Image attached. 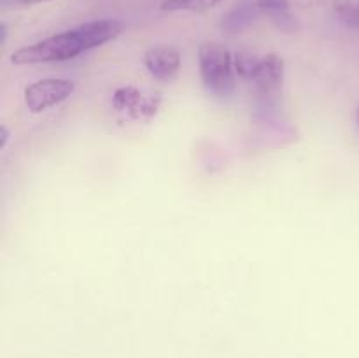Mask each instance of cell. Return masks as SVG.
I'll use <instances>...</instances> for the list:
<instances>
[{"mask_svg": "<svg viewBox=\"0 0 359 358\" xmlns=\"http://www.w3.org/2000/svg\"><path fill=\"white\" fill-rule=\"evenodd\" d=\"M144 65L147 72L158 81H172L181 69V53L168 44H156L144 53Z\"/></svg>", "mask_w": 359, "mask_h": 358, "instance_id": "4", "label": "cell"}, {"mask_svg": "<svg viewBox=\"0 0 359 358\" xmlns=\"http://www.w3.org/2000/svg\"><path fill=\"white\" fill-rule=\"evenodd\" d=\"M262 14H272L279 13V11H290L291 2L290 0H256Z\"/></svg>", "mask_w": 359, "mask_h": 358, "instance_id": "11", "label": "cell"}, {"mask_svg": "<svg viewBox=\"0 0 359 358\" xmlns=\"http://www.w3.org/2000/svg\"><path fill=\"white\" fill-rule=\"evenodd\" d=\"M284 70H286V67H284L283 56L276 55V53L263 55L259 56L258 69L252 77V83L262 93H272L283 86Z\"/></svg>", "mask_w": 359, "mask_h": 358, "instance_id": "5", "label": "cell"}, {"mask_svg": "<svg viewBox=\"0 0 359 358\" xmlns=\"http://www.w3.org/2000/svg\"><path fill=\"white\" fill-rule=\"evenodd\" d=\"M259 11L256 0H241L235 4L230 11L221 18V30L228 35H237L241 32L248 30L252 23L259 18Z\"/></svg>", "mask_w": 359, "mask_h": 358, "instance_id": "6", "label": "cell"}, {"mask_svg": "<svg viewBox=\"0 0 359 358\" xmlns=\"http://www.w3.org/2000/svg\"><path fill=\"white\" fill-rule=\"evenodd\" d=\"M35 0H0V6L6 9V7H16L21 6V4H34Z\"/></svg>", "mask_w": 359, "mask_h": 358, "instance_id": "12", "label": "cell"}, {"mask_svg": "<svg viewBox=\"0 0 359 358\" xmlns=\"http://www.w3.org/2000/svg\"><path fill=\"white\" fill-rule=\"evenodd\" d=\"M356 119H358V125H359V107H358V111H356Z\"/></svg>", "mask_w": 359, "mask_h": 358, "instance_id": "14", "label": "cell"}, {"mask_svg": "<svg viewBox=\"0 0 359 358\" xmlns=\"http://www.w3.org/2000/svg\"><path fill=\"white\" fill-rule=\"evenodd\" d=\"M88 51L86 41L81 34L79 27L72 30L60 32L48 39L35 42V44L23 46L16 49L11 56L16 65H32V63H53L65 62V60L76 58L81 53Z\"/></svg>", "mask_w": 359, "mask_h": 358, "instance_id": "1", "label": "cell"}, {"mask_svg": "<svg viewBox=\"0 0 359 358\" xmlns=\"http://www.w3.org/2000/svg\"><path fill=\"white\" fill-rule=\"evenodd\" d=\"M259 56L252 51H245V49H241L233 55V67L235 74H237L241 79L249 81L252 83V77H255L256 69H258Z\"/></svg>", "mask_w": 359, "mask_h": 358, "instance_id": "8", "label": "cell"}, {"mask_svg": "<svg viewBox=\"0 0 359 358\" xmlns=\"http://www.w3.org/2000/svg\"><path fill=\"white\" fill-rule=\"evenodd\" d=\"M270 21H272L273 27L280 32H286V34H291V32H297L300 23H298L297 18L290 13V11H279V13L269 14Z\"/></svg>", "mask_w": 359, "mask_h": 358, "instance_id": "10", "label": "cell"}, {"mask_svg": "<svg viewBox=\"0 0 359 358\" xmlns=\"http://www.w3.org/2000/svg\"><path fill=\"white\" fill-rule=\"evenodd\" d=\"M223 0H161L160 9L163 13H179V11H188V13H207V11L217 7Z\"/></svg>", "mask_w": 359, "mask_h": 358, "instance_id": "7", "label": "cell"}, {"mask_svg": "<svg viewBox=\"0 0 359 358\" xmlns=\"http://www.w3.org/2000/svg\"><path fill=\"white\" fill-rule=\"evenodd\" d=\"M74 91H76L74 81L48 77V79L35 81L34 84L27 86V90H25V104H27L28 111L37 114V112L48 111V109L65 102Z\"/></svg>", "mask_w": 359, "mask_h": 358, "instance_id": "3", "label": "cell"}, {"mask_svg": "<svg viewBox=\"0 0 359 358\" xmlns=\"http://www.w3.org/2000/svg\"><path fill=\"white\" fill-rule=\"evenodd\" d=\"M335 13L349 28L359 30V4L340 2L335 6Z\"/></svg>", "mask_w": 359, "mask_h": 358, "instance_id": "9", "label": "cell"}, {"mask_svg": "<svg viewBox=\"0 0 359 358\" xmlns=\"http://www.w3.org/2000/svg\"><path fill=\"white\" fill-rule=\"evenodd\" d=\"M9 130L6 128V125L0 126V150H4V147L7 146V140H9Z\"/></svg>", "mask_w": 359, "mask_h": 358, "instance_id": "13", "label": "cell"}, {"mask_svg": "<svg viewBox=\"0 0 359 358\" xmlns=\"http://www.w3.org/2000/svg\"><path fill=\"white\" fill-rule=\"evenodd\" d=\"M198 65L202 83L210 93L226 97L235 90L233 55L219 42H202L198 48Z\"/></svg>", "mask_w": 359, "mask_h": 358, "instance_id": "2", "label": "cell"}, {"mask_svg": "<svg viewBox=\"0 0 359 358\" xmlns=\"http://www.w3.org/2000/svg\"><path fill=\"white\" fill-rule=\"evenodd\" d=\"M35 2H44V0H35Z\"/></svg>", "mask_w": 359, "mask_h": 358, "instance_id": "15", "label": "cell"}]
</instances>
